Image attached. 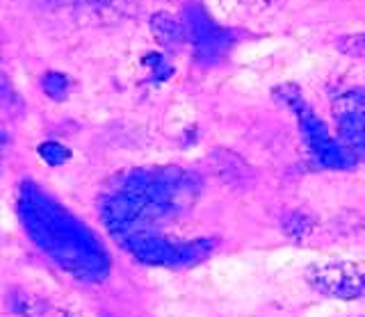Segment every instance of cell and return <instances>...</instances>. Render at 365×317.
<instances>
[{
  "instance_id": "1",
  "label": "cell",
  "mask_w": 365,
  "mask_h": 317,
  "mask_svg": "<svg viewBox=\"0 0 365 317\" xmlns=\"http://www.w3.org/2000/svg\"><path fill=\"white\" fill-rule=\"evenodd\" d=\"M274 96L277 100L288 108L292 115L297 117V123H299V132L311 151L313 160L324 167V169H336V172H342V169H351L356 167V157H354L345 146L338 142V137L334 140L331 132L327 128V123L315 115V110H311V105L306 103L299 87L294 85H281L274 89Z\"/></svg>"
},
{
  "instance_id": "2",
  "label": "cell",
  "mask_w": 365,
  "mask_h": 317,
  "mask_svg": "<svg viewBox=\"0 0 365 317\" xmlns=\"http://www.w3.org/2000/svg\"><path fill=\"white\" fill-rule=\"evenodd\" d=\"M304 279L315 292L329 299L361 301L365 299V265L361 263H315L304 269Z\"/></svg>"
},
{
  "instance_id": "3",
  "label": "cell",
  "mask_w": 365,
  "mask_h": 317,
  "mask_svg": "<svg viewBox=\"0 0 365 317\" xmlns=\"http://www.w3.org/2000/svg\"><path fill=\"white\" fill-rule=\"evenodd\" d=\"M338 142L356 157H365V89H347L331 103Z\"/></svg>"
},
{
  "instance_id": "4",
  "label": "cell",
  "mask_w": 365,
  "mask_h": 317,
  "mask_svg": "<svg viewBox=\"0 0 365 317\" xmlns=\"http://www.w3.org/2000/svg\"><path fill=\"white\" fill-rule=\"evenodd\" d=\"M182 24H185V32L194 46V53H197V58L203 64L217 62L228 51V43H231L228 32L217 26L205 14V9L201 5L192 3L190 7H185V21Z\"/></svg>"
},
{
  "instance_id": "5",
  "label": "cell",
  "mask_w": 365,
  "mask_h": 317,
  "mask_svg": "<svg viewBox=\"0 0 365 317\" xmlns=\"http://www.w3.org/2000/svg\"><path fill=\"white\" fill-rule=\"evenodd\" d=\"M151 32L155 35L160 46H165V48H178L187 41L185 24H180L178 19L169 14H155L151 19Z\"/></svg>"
},
{
  "instance_id": "6",
  "label": "cell",
  "mask_w": 365,
  "mask_h": 317,
  "mask_svg": "<svg viewBox=\"0 0 365 317\" xmlns=\"http://www.w3.org/2000/svg\"><path fill=\"white\" fill-rule=\"evenodd\" d=\"M7 308L21 317H43L48 313L46 303L39 297H34V294H28L23 290H14L7 294Z\"/></svg>"
},
{
  "instance_id": "7",
  "label": "cell",
  "mask_w": 365,
  "mask_h": 317,
  "mask_svg": "<svg viewBox=\"0 0 365 317\" xmlns=\"http://www.w3.org/2000/svg\"><path fill=\"white\" fill-rule=\"evenodd\" d=\"M281 229L290 240H304L313 229V219L308 217V214H304L302 210H290L281 217Z\"/></svg>"
},
{
  "instance_id": "8",
  "label": "cell",
  "mask_w": 365,
  "mask_h": 317,
  "mask_svg": "<svg viewBox=\"0 0 365 317\" xmlns=\"http://www.w3.org/2000/svg\"><path fill=\"white\" fill-rule=\"evenodd\" d=\"M0 105H3L9 115H21L23 112V98L19 96L14 85H11V80L7 78L3 62H0Z\"/></svg>"
},
{
  "instance_id": "9",
  "label": "cell",
  "mask_w": 365,
  "mask_h": 317,
  "mask_svg": "<svg viewBox=\"0 0 365 317\" xmlns=\"http://www.w3.org/2000/svg\"><path fill=\"white\" fill-rule=\"evenodd\" d=\"M41 89L48 98L64 100L68 96V78L60 71H48L41 76Z\"/></svg>"
},
{
  "instance_id": "10",
  "label": "cell",
  "mask_w": 365,
  "mask_h": 317,
  "mask_svg": "<svg viewBox=\"0 0 365 317\" xmlns=\"http://www.w3.org/2000/svg\"><path fill=\"white\" fill-rule=\"evenodd\" d=\"M37 151L41 155V160L51 167H62L64 162H68V157H71V151L60 142H43Z\"/></svg>"
},
{
  "instance_id": "11",
  "label": "cell",
  "mask_w": 365,
  "mask_h": 317,
  "mask_svg": "<svg viewBox=\"0 0 365 317\" xmlns=\"http://www.w3.org/2000/svg\"><path fill=\"white\" fill-rule=\"evenodd\" d=\"M336 48L347 58H365V32L340 37L336 41Z\"/></svg>"
}]
</instances>
